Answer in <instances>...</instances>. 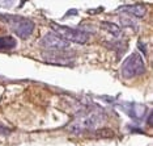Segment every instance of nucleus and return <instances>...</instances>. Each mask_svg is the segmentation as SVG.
I'll return each instance as SVG.
<instances>
[{
  "label": "nucleus",
  "mask_w": 153,
  "mask_h": 146,
  "mask_svg": "<svg viewBox=\"0 0 153 146\" xmlns=\"http://www.w3.org/2000/svg\"><path fill=\"white\" fill-rule=\"evenodd\" d=\"M106 121V116L101 111H94V112H89L85 114L76 117L71 124L67 126V132L75 135H80L86 132H92L96 128L101 126Z\"/></svg>",
  "instance_id": "obj_1"
},
{
  "label": "nucleus",
  "mask_w": 153,
  "mask_h": 146,
  "mask_svg": "<svg viewBox=\"0 0 153 146\" xmlns=\"http://www.w3.org/2000/svg\"><path fill=\"white\" fill-rule=\"evenodd\" d=\"M145 72L144 59L139 53H132L127 59L123 62L120 68V74L124 79H132Z\"/></svg>",
  "instance_id": "obj_2"
},
{
  "label": "nucleus",
  "mask_w": 153,
  "mask_h": 146,
  "mask_svg": "<svg viewBox=\"0 0 153 146\" xmlns=\"http://www.w3.org/2000/svg\"><path fill=\"white\" fill-rule=\"evenodd\" d=\"M1 19H5L4 21H7L11 25L12 30L16 33V36H19L20 38H27L30 37V34L34 30V23L29 19L21 16H9V15H1Z\"/></svg>",
  "instance_id": "obj_3"
},
{
  "label": "nucleus",
  "mask_w": 153,
  "mask_h": 146,
  "mask_svg": "<svg viewBox=\"0 0 153 146\" xmlns=\"http://www.w3.org/2000/svg\"><path fill=\"white\" fill-rule=\"evenodd\" d=\"M51 28L55 32V34H58L60 38H63L64 41H69V42H76V44H86L89 41V34L80 29H74V28L64 26V25H59V24L53 23Z\"/></svg>",
  "instance_id": "obj_4"
},
{
  "label": "nucleus",
  "mask_w": 153,
  "mask_h": 146,
  "mask_svg": "<svg viewBox=\"0 0 153 146\" xmlns=\"http://www.w3.org/2000/svg\"><path fill=\"white\" fill-rule=\"evenodd\" d=\"M41 45L45 49H48V50H53V51H62L69 47V44L67 41H64L63 38H60L55 33H47L42 38Z\"/></svg>",
  "instance_id": "obj_5"
},
{
  "label": "nucleus",
  "mask_w": 153,
  "mask_h": 146,
  "mask_svg": "<svg viewBox=\"0 0 153 146\" xmlns=\"http://www.w3.org/2000/svg\"><path fill=\"white\" fill-rule=\"evenodd\" d=\"M120 11H123V12H126L128 13V15H132V16H135V17H143L147 13V8H145V5H143V4H132V5H124V7H122V8H119Z\"/></svg>",
  "instance_id": "obj_6"
},
{
  "label": "nucleus",
  "mask_w": 153,
  "mask_h": 146,
  "mask_svg": "<svg viewBox=\"0 0 153 146\" xmlns=\"http://www.w3.org/2000/svg\"><path fill=\"white\" fill-rule=\"evenodd\" d=\"M101 28H102L103 30H106L107 33H110V34H113V36H115V37H119L120 36V33H122V30H120V28L117 25V24H114V23H110V21H102L100 24Z\"/></svg>",
  "instance_id": "obj_7"
},
{
  "label": "nucleus",
  "mask_w": 153,
  "mask_h": 146,
  "mask_svg": "<svg viewBox=\"0 0 153 146\" xmlns=\"http://www.w3.org/2000/svg\"><path fill=\"white\" fill-rule=\"evenodd\" d=\"M16 46V41L13 37H0V50H9Z\"/></svg>",
  "instance_id": "obj_8"
}]
</instances>
